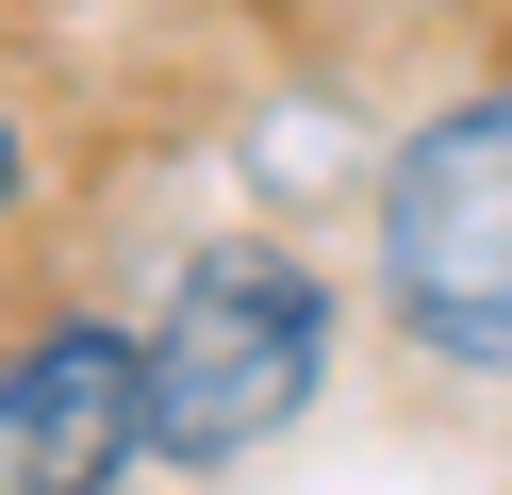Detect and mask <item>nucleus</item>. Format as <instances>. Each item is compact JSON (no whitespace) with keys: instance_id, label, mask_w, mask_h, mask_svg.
I'll list each match as a JSON object with an SVG mask.
<instances>
[{"instance_id":"nucleus-1","label":"nucleus","mask_w":512,"mask_h":495,"mask_svg":"<svg viewBox=\"0 0 512 495\" xmlns=\"http://www.w3.org/2000/svg\"><path fill=\"white\" fill-rule=\"evenodd\" d=\"M314 380H331V281L265 231L182 248L166 314H149V462H182V479L265 462L314 413Z\"/></svg>"},{"instance_id":"nucleus-3","label":"nucleus","mask_w":512,"mask_h":495,"mask_svg":"<svg viewBox=\"0 0 512 495\" xmlns=\"http://www.w3.org/2000/svg\"><path fill=\"white\" fill-rule=\"evenodd\" d=\"M149 462V330L50 314L0 347V495H116Z\"/></svg>"},{"instance_id":"nucleus-2","label":"nucleus","mask_w":512,"mask_h":495,"mask_svg":"<svg viewBox=\"0 0 512 495\" xmlns=\"http://www.w3.org/2000/svg\"><path fill=\"white\" fill-rule=\"evenodd\" d=\"M364 281H380V314H397L413 363H446V380H512V83L413 116V149L380 165Z\"/></svg>"},{"instance_id":"nucleus-4","label":"nucleus","mask_w":512,"mask_h":495,"mask_svg":"<svg viewBox=\"0 0 512 495\" xmlns=\"http://www.w3.org/2000/svg\"><path fill=\"white\" fill-rule=\"evenodd\" d=\"M0 215H17V116H0Z\"/></svg>"}]
</instances>
